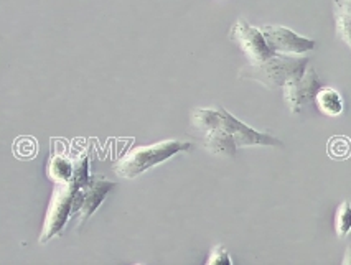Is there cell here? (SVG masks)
<instances>
[{"mask_svg":"<svg viewBox=\"0 0 351 265\" xmlns=\"http://www.w3.org/2000/svg\"><path fill=\"white\" fill-rule=\"evenodd\" d=\"M264 38L276 55L287 56H304L317 47L315 40L302 36L291 28L282 25H264L261 28Z\"/></svg>","mask_w":351,"mask_h":265,"instance_id":"obj_7","label":"cell"},{"mask_svg":"<svg viewBox=\"0 0 351 265\" xmlns=\"http://www.w3.org/2000/svg\"><path fill=\"white\" fill-rule=\"evenodd\" d=\"M114 186V181L99 175H91L88 181L77 185L71 211V219H75L77 226H83L96 213Z\"/></svg>","mask_w":351,"mask_h":265,"instance_id":"obj_4","label":"cell"},{"mask_svg":"<svg viewBox=\"0 0 351 265\" xmlns=\"http://www.w3.org/2000/svg\"><path fill=\"white\" fill-rule=\"evenodd\" d=\"M206 264L208 265H215V264H226V265H230V264H232V260H231L230 254H228L226 247H224V246H216L213 251H211L210 257H208V259H206Z\"/></svg>","mask_w":351,"mask_h":265,"instance_id":"obj_13","label":"cell"},{"mask_svg":"<svg viewBox=\"0 0 351 265\" xmlns=\"http://www.w3.org/2000/svg\"><path fill=\"white\" fill-rule=\"evenodd\" d=\"M190 149V142L177 140V138L136 147V149H130L128 153L122 155L119 160L114 163L112 168L117 177L124 178V180H134V178L141 177L142 173L154 168V166L160 165V163L170 160L177 153L186 152Z\"/></svg>","mask_w":351,"mask_h":265,"instance_id":"obj_2","label":"cell"},{"mask_svg":"<svg viewBox=\"0 0 351 265\" xmlns=\"http://www.w3.org/2000/svg\"><path fill=\"white\" fill-rule=\"evenodd\" d=\"M337 34L351 48V0H335Z\"/></svg>","mask_w":351,"mask_h":265,"instance_id":"obj_11","label":"cell"},{"mask_svg":"<svg viewBox=\"0 0 351 265\" xmlns=\"http://www.w3.org/2000/svg\"><path fill=\"white\" fill-rule=\"evenodd\" d=\"M322 86L324 84H322L317 71L308 64L307 69L299 77L289 81L284 86V99L289 111L292 114H300L305 105L315 101L317 92L320 91Z\"/></svg>","mask_w":351,"mask_h":265,"instance_id":"obj_8","label":"cell"},{"mask_svg":"<svg viewBox=\"0 0 351 265\" xmlns=\"http://www.w3.org/2000/svg\"><path fill=\"white\" fill-rule=\"evenodd\" d=\"M210 112L216 124L226 130L228 134H231L238 149L239 147H282V142L279 138L272 137L271 134L259 132V130L249 127L244 122L236 119L224 108L215 105V108H210Z\"/></svg>","mask_w":351,"mask_h":265,"instance_id":"obj_5","label":"cell"},{"mask_svg":"<svg viewBox=\"0 0 351 265\" xmlns=\"http://www.w3.org/2000/svg\"><path fill=\"white\" fill-rule=\"evenodd\" d=\"M343 264H351V246L346 247V254L345 259H343Z\"/></svg>","mask_w":351,"mask_h":265,"instance_id":"obj_14","label":"cell"},{"mask_svg":"<svg viewBox=\"0 0 351 265\" xmlns=\"http://www.w3.org/2000/svg\"><path fill=\"white\" fill-rule=\"evenodd\" d=\"M76 160V175L75 180L68 183H58L53 190L50 205H48L47 216H45L43 231L40 236V242L45 244L55 236L61 234L69 219H71L73 201H75V193L80 183L88 181L91 178L89 171V157L86 152L75 155Z\"/></svg>","mask_w":351,"mask_h":265,"instance_id":"obj_1","label":"cell"},{"mask_svg":"<svg viewBox=\"0 0 351 265\" xmlns=\"http://www.w3.org/2000/svg\"><path fill=\"white\" fill-rule=\"evenodd\" d=\"M47 173L55 185H58V183L73 181L76 175L75 157H68V155L64 153L51 155L50 162H48V166H47Z\"/></svg>","mask_w":351,"mask_h":265,"instance_id":"obj_9","label":"cell"},{"mask_svg":"<svg viewBox=\"0 0 351 265\" xmlns=\"http://www.w3.org/2000/svg\"><path fill=\"white\" fill-rule=\"evenodd\" d=\"M310 60L307 56H287V55H272L263 63L251 64L241 69L239 77L243 79L257 81L259 84L266 86L267 89L284 88L289 81L299 77L307 69Z\"/></svg>","mask_w":351,"mask_h":265,"instance_id":"obj_3","label":"cell"},{"mask_svg":"<svg viewBox=\"0 0 351 265\" xmlns=\"http://www.w3.org/2000/svg\"><path fill=\"white\" fill-rule=\"evenodd\" d=\"M230 40L239 47V50L246 55L249 63H263L267 58H271L274 53L264 38L261 28L252 27L246 20L239 18L230 30Z\"/></svg>","mask_w":351,"mask_h":265,"instance_id":"obj_6","label":"cell"},{"mask_svg":"<svg viewBox=\"0 0 351 265\" xmlns=\"http://www.w3.org/2000/svg\"><path fill=\"white\" fill-rule=\"evenodd\" d=\"M315 104L318 111L328 117H338L343 112V97L337 89L328 88V86H322L320 91L315 96Z\"/></svg>","mask_w":351,"mask_h":265,"instance_id":"obj_10","label":"cell"},{"mask_svg":"<svg viewBox=\"0 0 351 265\" xmlns=\"http://www.w3.org/2000/svg\"><path fill=\"white\" fill-rule=\"evenodd\" d=\"M335 231L340 239L346 238L351 232V203L343 201L335 214Z\"/></svg>","mask_w":351,"mask_h":265,"instance_id":"obj_12","label":"cell"}]
</instances>
